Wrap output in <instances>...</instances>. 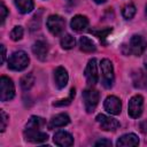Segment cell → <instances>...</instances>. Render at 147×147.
Instances as JSON below:
<instances>
[{"label":"cell","mask_w":147,"mask_h":147,"mask_svg":"<svg viewBox=\"0 0 147 147\" xmlns=\"http://www.w3.org/2000/svg\"><path fill=\"white\" fill-rule=\"evenodd\" d=\"M46 125V121L42 117L39 116H31L28 123L24 127V138L25 140L33 142V144H40L44 141H47L48 134L42 131V127Z\"/></svg>","instance_id":"obj_1"},{"label":"cell","mask_w":147,"mask_h":147,"mask_svg":"<svg viewBox=\"0 0 147 147\" xmlns=\"http://www.w3.org/2000/svg\"><path fill=\"white\" fill-rule=\"evenodd\" d=\"M123 48H126V51H123L126 55L132 54L136 56H140L147 49V40L140 34H133L130 38L129 44L123 45Z\"/></svg>","instance_id":"obj_2"},{"label":"cell","mask_w":147,"mask_h":147,"mask_svg":"<svg viewBox=\"0 0 147 147\" xmlns=\"http://www.w3.org/2000/svg\"><path fill=\"white\" fill-rule=\"evenodd\" d=\"M30 63V59L28 54L23 51H16L14 52L9 59H8V68L14 71H22L25 68H28Z\"/></svg>","instance_id":"obj_3"},{"label":"cell","mask_w":147,"mask_h":147,"mask_svg":"<svg viewBox=\"0 0 147 147\" xmlns=\"http://www.w3.org/2000/svg\"><path fill=\"white\" fill-rule=\"evenodd\" d=\"M100 68H101V74H102V86L107 90L111 88L115 82V75H114V67L110 60L103 59L100 62Z\"/></svg>","instance_id":"obj_4"},{"label":"cell","mask_w":147,"mask_h":147,"mask_svg":"<svg viewBox=\"0 0 147 147\" xmlns=\"http://www.w3.org/2000/svg\"><path fill=\"white\" fill-rule=\"evenodd\" d=\"M15 96V86L13 80L7 76L0 78V100L2 102L9 101Z\"/></svg>","instance_id":"obj_5"},{"label":"cell","mask_w":147,"mask_h":147,"mask_svg":"<svg viewBox=\"0 0 147 147\" xmlns=\"http://www.w3.org/2000/svg\"><path fill=\"white\" fill-rule=\"evenodd\" d=\"M99 99H100V94L96 90L88 87L86 90L83 91V101H84V106H85V110L87 113H93L95 107L99 103Z\"/></svg>","instance_id":"obj_6"},{"label":"cell","mask_w":147,"mask_h":147,"mask_svg":"<svg viewBox=\"0 0 147 147\" xmlns=\"http://www.w3.org/2000/svg\"><path fill=\"white\" fill-rule=\"evenodd\" d=\"M48 31L53 36H60L65 28V20L60 15H51L46 20Z\"/></svg>","instance_id":"obj_7"},{"label":"cell","mask_w":147,"mask_h":147,"mask_svg":"<svg viewBox=\"0 0 147 147\" xmlns=\"http://www.w3.org/2000/svg\"><path fill=\"white\" fill-rule=\"evenodd\" d=\"M142 109H144V98H142V95H140V94L133 95L129 101L127 114L132 118H138V117L141 116Z\"/></svg>","instance_id":"obj_8"},{"label":"cell","mask_w":147,"mask_h":147,"mask_svg":"<svg viewBox=\"0 0 147 147\" xmlns=\"http://www.w3.org/2000/svg\"><path fill=\"white\" fill-rule=\"evenodd\" d=\"M95 119H96V122L99 123L100 127L103 131H116L121 125L119 122L116 118L107 116V115H103V114H99L95 117Z\"/></svg>","instance_id":"obj_9"},{"label":"cell","mask_w":147,"mask_h":147,"mask_svg":"<svg viewBox=\"0 0 147 147\" xmlns=\"http://www.w3.org/2000/svg\"><path fill=\"white\" fill-rule=\"evenodd\" d=\"M84 74H85L86 82L90 86H93L98 83L99 75H98V65H96V60L95 59H91L87 62V65L85 68Z\"/></svg>","instance_id":"obj_10"},{"label":"cell","mask_w":147,"mask_h":147,"mask_svg":"<svg viewBox=\"0 0 147 147\" xmlns=\"http://www.w3.org/2000/svg\"><path fill=\"white\" fill-rule=\"evenodd\" d=\"M103 108L110 115H119L122 110V102L115 95H109L103 102Z\"/></svg>","instance_id":"obj_11"},{"label":"cell","mask_w":147,"mask_h":147,"mask_svg":"<svg viewBox=\"0 0 147 147\" xmlns=\"http://www.w3.org/2000/svg\"><path fill=\"white\" fill-rule=\"evenodd\" d=\"M69 80V76H68V71L64 67H57L54 70V83L56 88L62 90L67 86Z\"/></svg>","instance_id":"obj_12"},{"label":"cell","mask_w":147,"mask_h":147,"mask_svg":"<svg viewBox=\"0 0 147 147\" xmlns=\"http://www.w3.org/2000/svg\"><path fill=\"white\" fill-rule=\"evenodd\" d=\"M53 141L55 145L61 147H69L74 145V138L67 131H57L53 137Z\"/></svg>","instance_id":"obj_13"},{"label":"cell","mask_w":147,"mask_h":147,"mask_svg":"<svg viewBox=\"0 0 147 147\" xmlns=\"http://www.w3.org/2000/svg\"><path fill=\"white\" fill-rule=\"evenodd\" d=\"M32 53L38 60L45 61L48 54V44L45 40H37L32 45Z\"/></svg>","instance_id":"obj_14"},{"label":"cell","mask_w":147,"mask_h":147,"mask_svg":"<svg viewBox=\"0 0 147 147\" xmlns=\"http://www.w3.org/2000/svg\"><path fill=\"white\" fill-rule=\"evenodd\" d=\"M116 145L118 147H131V146H138L139 145V138L134 134V133H125L123 136H121L117 141Z\"/></svg>","instance_id":"obj_15"},{"label":"cell","mask_w":147,"mask_h":147,"mask_svg":"<svg viewBox=\"0 0 147 147\" xmlns=\"http://www.w3.org/2000/svg\"><path fill=\"white\" fill-rule=\"evenodd\" d=\"M70 123V117L64 114V113H61V114H57L55 116H53L49 121V124H48V127L52 130V129H56V127H63L65 125H68Z\"/></svg>","instance_id":"obj_16"},{"label":"cell","mask_w":147,"mask_h":147,"mask_svg":"<svg viewBox=\"0 0 147 147\" xmlns=\"http://www.w3.org/2000/svg\"><path fill=\"white\" fill-rule=\"evenodd\" d=\"M87 25H88V18L84 15H76L71 18V22H70L71 29L77 32L85 30L87 28Z\"/></svg>","instance_id":"obj_17"},{"label":"cell","mask_w":147,"mask_h":147,"mask_svg":"<svg viewBox=\"0 0 147 147\" xmlns=\"http://www.w3.org/2000/svg\"><path fill=\"white\" fill-rule=\"evenodd\" d=\"M132 80L134 87L138 88H147V72L142 70H137L132 75Z\"/></svg>","instance_id":"obj_18"},{"label":"cell","mask_w":147,"mask_h":147,"mask_svg":"<svg viewBox=\"0 0 147 147\" xmlns=\"http://www.w3.org/2000/svg\"><path fill=\"white\" fill-rule=\"evenodd\" d=\"M79 49L84 53H93V52H95L96 46L92 39L83 36L79 38Z\"/></svg>","instance_id":"obj_19"},{"label":"cell","mask_w":147,"mask_h":147,"mask_svg":"<svg viewBox=\"0 0 147 147\" xmlns=\"http://www.w3.org/2000/svg\"><path fill=\"white\" fill-rule=\"evenodd\" d=\"M14 2H15L16 8L18 9V11L22 14L31 13L34 7L33 0H14Z\"/></svg>","instance_id":"obj_20"},{"label":"cell","mask_w":147,"mask_h":147,"mask_svg":"<svg viewBox=\"0 0 147 147\" xmlns=\"http://www.w3.org/2000/svg\"><path fill=\"white\" fill-rule=\"evenodd\" d=\"M90 33H92L93 36L98 37L103 44H106V39L107 37L113 31V28H103V29H90L88 30Z\"/></svg>","instance_id":"obj_21"},{"label":"cell","mask_w":147,"mask_h":147,"mask_svg":"<svg viewBox=\"0 0 147 147\" xmlns=\"http://www.w3.org/2000/svg\"><path fill=\"white\" fill-rule=\"evenodd\" d=\"M33 84H34V76L32 72L24 75L20 80V85H21L23 91H29L33 86Z\"/></svg>","instance_id":"obj_22"},{"label":"cell","mask_w":147,"mask_h":147,"mask_svg":"<svg viewBox=\"0 0 147 147\" xmlns=\"http://www.w3.org/2000/svg\"><path fill=\"white\" fill-rule=\"evenodd\" d=\"M60 44H61V47L64 48V49H71L74 48L75 44H76V40L75 38L71 36V34H63L61 40H60Z\"/></svg>","instance_id":"obj_23"},{"label":"cell","mask_w":147,"mask_h":147,"mask_svg":"<svg viewBox=\"0 0 147 147\" xmlns=\"http://www.w3.org/2000/svg\"><path fill=\"white\" fill-rule=\"evenodd\" d=\"M75 94H76V90L72 87V88L70 90L69 95H68L65 99H61V100H57V101L53 102V106H54V107H64V106H69V105L71 103V101L74 100Z\"/></svg>","instance_id":"obj_24"},{"label":"cell","mask_w":147,"mask_h":147,"mask_svg":"<svg viewBox=\"0 0 147 147\" xmlns=\"http://www.w3.org/2000/svg\"><path fill=\"white\" fill-rule=\"evenodd\" d=\"M136 11H137V8L133 3H127L123 7L122 9V15L125 20H131L133 18V16L136 15Z\"/></svg>","instance_id":"obj_25"},{"label":"cell","mask_w":147,"mask_h":147,"mask_svg":"<svg viewBox=\"0 0 147 147\" xmlns=\"http://www.w3.org/2000/svg\"><path fill=\"white\" fill-rule=\"evenodd\" d=\"M23 33H24V31H23V28L21 25L14 26V29L10 31V39L14 41H18L22 39Z\"/></svg>","instance_id":"obj_26"},{"label":"cell","mask_w":147,"mask_h":147,"mask_svg":"<svg viewBox=\"0 0 147 147\" xmlns=\"http://www.w3.org/2000/svg\"><path fill=\"white\" fill-rule=\"evenodd\" d=\"M8 119H9V116L6 114L5 110H1V132H3L7 127V124H8Z\"/></svg>","instance_id":"obj_27"},{"label":"cell","mask_w":147,"mask_h":147,"mask_svg":"<svg viewBox=\"0 0 147 147\" xmlns=\"http://www.w3.org/2000/svg\"><path fill=\"white\" fill-rule=\"evenodd\" d=\"M0 15H1V25L5 23V20L7 18V15H8V9L7 7L5 6L3 2H1V8H0Z\"/></svg>","instance_id":"obj_28"},{"label":"cell","mask_w":147,"mask_h":147,"mask_svg":"<svg viewBox=\"0 0 147 147\" xmlns=\"http://www.w3.org/2000/svg\"><path fill=\"white\" fill-rule=\"evenodd\" d=\"M95 146H111V141L108 139H101L95 142Z\"/></svg>","instance_id":"obj_29"},{"label":"cell","mask_w":147,"mask_h":147,"mask_svg":"<svg viewBox=\"0 0 147 147\" xmlns=\"http://www.w3.org/2000/svg\"><path fill=\"white\" fill-rule=\"evenodd\" d=\"M0 48H1V64H2L6 59V47L5 45H0Z\"/></svg>","instance_id":"obj_30"},{"label":"cell","mask_w":147,"mask_h":147,"mask_svg":"<svg viewBox=\"0 0 147 147\" xmlns=\"http://www.w3.org/2000/svg\"><path fill=\"white\" fill-rule=\"evenodd\" d=\"M141 130H142L144 132H147V119L141 123Z\"/></svg>","instance_id":"obj_31"},{"label":"cell","mask_w":147,"mask_h":147,"mask_svg":"<svg viewBox=\"0 0 147 147\" xmlns=\"http://www.w3.org/2000/svg\"><path fill=\"white\" fill-rule=\"evenodd\" d=\"M95 3H103V2H106L107 0H93Z\"/></svg>","instance_id":"obj_32"},{"label":"cell","mask_w":147,"mask_h":147,"mask_svg":"<svg viewBox=\"0 0 147 147\" xmlns=\"http://www.w3.org/2000/svg\"><path fill=\"white\" fill-rule=\"evenodd\" d=\"M144 64H145V69H146V72H147V56L144 60Z\"/></svg>","instance_id":"obj_33"},{"label":"cell","mask_w":147,"mask_h":147,"mask_svg":"<svg viewBox=\"0 0 147 147\" xmlns=\"http://www.w3.org/2000/svg\"><path fill=\"white\" fill-rule=\"evenodd\" d=\"M65 1H67V2H69V3H75L77 0H65Z\"/></svg>","instance_id":"obj_34"},{"label":"cell","mask_w":147,"mask_h":147,"mask_svg":"<svg viewBox=\"0 0 147 147\" xmlns=\"http://www.w3.org/2000/svg\"><path fill=\"white\" fill-rule=\"evenodd\" d=\"M145 13H146V15H147V5H146V9H145Z\"/></svg>","instance_id":"obj_35"}]
</instances>
